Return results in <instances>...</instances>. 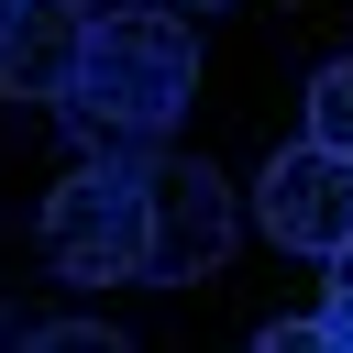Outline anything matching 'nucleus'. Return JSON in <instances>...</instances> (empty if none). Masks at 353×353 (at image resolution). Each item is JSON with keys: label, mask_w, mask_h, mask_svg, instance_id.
Listing matches in <instances>:
<instances>
[{"label": "nucleus", "mask_w": 353, "mask_h": 353, "mask_svg": "<svg viewBox=\"0 0 353 353\" xmlns=\"http://www.w3.org/2000/svg\"><path fill=\"white\" fill-rule=\"evenodd\" d=\"M232 232H243V210H232V188H221L199 154H188V165H143V276H154V287L221 276Z\"/></svg>", "instance_id": "nucleus-3"}, {"label": "nucleus", "mask_w": 353, "mask_h": 353, "mask_svg": "<svg viewBox=\"0 0 353 353\" xmlns=\"http://www.w3.org/2000/svg\"><path fill=\"white\" fill-rule=\"evenodd\" d=\"M0 331H11V320H0Z\"/></svg>", "instance_id": "nucleus-10"}, {"label": "nucleus", "mask_w": 353, "mask_h": 353, "mask_svg": "<svg viewBox=\"0 0 353 353\" xmlns=\"http://www.w3.org/2000/svg\"><path fill=\"white\" fill-rule=\"evenodd\" d=\"M309 143L353 154V55H331V66L309 77Z\"/></svg>", "instance_id": "nucleus-6"}, {"label": "nucleus", "mask_w": 353, "mask_h": 353, "mask_svg": "<svg viewBox=\"0 0 353 353\" xmlns=\"http://www.w3.org/2000/svg\"><path fill=\"white\" fill-rule=\"evenodd\" d=\"M265 353H320V309L309 320H265Z\"/></svg>", "instance_id": "nucleus-8"}, {"label": "nucleus", "mask_w": 353, "mask_h": 353, "mask_svg": "<svg viewBox=\"0 0 353 353\" xmlns=\"http://www.w3.org/2000/svg\"><path fill=\"white\" fill-rule=\"evenodd\" d=\"M199 88V44L176 11H99L88 44H77V77H66V121L110 154V143H154Z\"/></svg>", "instance_id": "nucleus-1"}, {"label": "nucleus", "mask_w": 353, "mask_h": 353, "mask_svg": "<svg viewBox=\"0 0 353 353\" xmlns=\"http://www.w3.org/2000/svg\"><path fill=\"white\" fill-rule=\"evenodd\" d=\"M88 44V0H11L0 11V99H66Z\"/></svg>", "instance_id": "nucleus-5"}, {"label": "nucleus", "mask_w": 353, "mask_h": 353, "mask_svg": "<svg viewBox=\"0 0 353 353\" xmlns=\"http://www.w3.org/2000/svg\"><path fill=\"white\" fill-rule=\"evenodd\" d=\"M176 11H221V0H176Z\"/></svg>", "instance_id": "nucleus-9"}, {"label": "nucleus", "mask_w": 353, "mask_h": 353, "mask_svg": "<svg viewBox=\"0 0 353 353\" xmlns=\"http://www.w3.org/2000/svg\"><path fill=\"white\" fill-rule=\"evenodd\" d=\"M44 265L77 276V287H121L143 276V165H77L66 188H44Z\"/></svg>", "instance_id": "nucleus-2"}, {"label": "nucleus", "mask_w": 353, "mask_h": 353, "mask_svg": "<svg viewBox=\"0 0 353 353\" xmlns=\"http://www.w3.org/2000/svg\"><path fill=\"white\" fill-rule=\"evenodd\" d=\"M0 11H11V0H0Z\"/></svg>", "instance_id": "nucleus-11"}, {"label": "nucleus", "mask_w": 353, "mask_h": 353, "mask_svg": "<svg viewBox=\"0 0 353 353\" xmlns=\"http://www.w3.org/2000/svg\"><path fill=\"white\" fill-rule=\"evenodd\" d=\"M254 221H265L287 254H331V243H353V154H331V143H287V154L254 176Z\"/></svg>", "instance_id": "nucleus-4"}, {"label": "nucleus", "mask_w": 353, "mask_h": 353, "mask_svg": "<svg viewBox=\"0 0 353 353\" xmlns=\"http://www.w3.org/2000/svg\"><path fill=\"white\" fill-rule=\"evenodd\" d=\"M320 265H331V287H320V342H353V243H331Z\"/></svg>", "instance_id": "nucleus-7"}]
</instances>
